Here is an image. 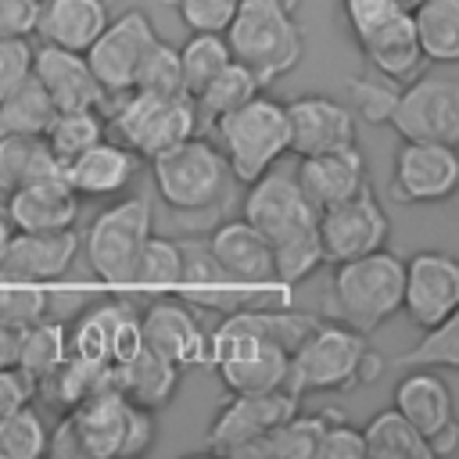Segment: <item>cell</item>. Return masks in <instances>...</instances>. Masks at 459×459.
<instances>
[{
  "label": "cell",
  "instance_id": "1",
  "mask_svg": "<svg viewBox=\"0 0 459 459\" xmlns=\"http://www.w3.org/2000/svg\"><path fill=\"white\" fill-rule=\"evenodd\" d=\"M387 359L366 344V333L344 323H312L305 337L290 348L287 359V391L290 394H326L348 391L355 384L380 380Z\"/></svg>",
  "mask_w": 459,
  "mask_h": 459
},
{
  "label": "cell",
  "instance_id": "2",
  "mask_svg": "<svg viewBox=\"0 0 459 459\" xmlns=\"http://www.w3.org/2000/svg\"><path fill=\"white\" fill-rule=\"evenodd\" d=\"M402 287H405V262L387 247L337 262L330 280L326 316L359 333H373L391 316L402 312Z\"/></svg>",
  "mask_w": 459,
  "mask_h": 459
},
{
  "label": "cell",
  "instance_id": "3",
  "mask_svg": "<svg viewBox=\"0 0 459 459\" xmlns=\"http://www.w3.org/2000/svg\"><path fill=\"white\" fill-rule=\"evenodd\" d=\"M222 39L230 47V57L244 65L258 79V86H269L294 72L305 54V36L294 22V11H283L269 0H240Z\"/></svg>",
  "mask_w": 459,
  "mask_h": 459
},
{
  "label": "cell",
  "instance_id": "4",
  "mask_svg": "<svg viewBox=\"0 0 459 459\" xmlns=\"http://www.w3.org/2000/svg\"><path fill=\"white\" fill-rule=\"evenodd\" d=\"M212 129L219 136V151L230 165V176L244 186L287 154V108L265 97L262 90L230 115H222Z\"/></svg>",
  "mask_w": 459,
  "mask_h": 459
},
{
  "label": "cell",
  "instance_id": "5",
  "mask_svg": "<svg viewBox=\"0 0 459 459\" xmlns=\"http://www.w3.org/2000/svg\"><path fill=\"white\" fill-rule=\"evenodd\" d=\"M151 161V179L158 197L176 212H201L222 201L230 183V165L204 133H194L165 151H158Z\"/></svg>",
  "mask_w": 459,
  "mask_h": 459
},
{
  "label": "cell",
  "instance_id": "6",
  "mask_svg": "<svg viewBox=\"0 0 459 459\" xmlns=\"http://www.w3.org/2000/svg\"><path fill=\"white\" fill-rule=\"evenodd\" d=\"M154 212L147 197H122L108 204L86 230V262L100 283V290L126 294L129 269L151 237Z\"/></svg>",
  "mask_w": 459,
  "mask_h": 459
},
{
  "label": "cell",
  "instance_id": "7",
  "mask_svg": "<svg viewBox=\"0 0 459 459\" xmlns=\"http://www.w3.org/2000/svg\"><path fill=\"white\" fill-rule=\"evenodd\" d=\"M111 129H115L118 143H126L140 158H154L158 151L197 133L194 100L186 93L126 90V93H118Z\"/></svg>",
  "mask_w": 459,
  "mask_h": 459
},
{
  "label": "cell",
  "instance_id": "8",
  "mask_svg": "<svg viewBox=\"0 0 459 459\" xmlns=\"http://www.w3.org/2000/svg\"><path fill=\"white\" fill-rule=\"evenodd\" d=\"M316 233H319V247H323V262L337 265L369 251L387 247L391 237V219L384 212V204L377 201L373 186L366 183L359 194L319 208L316 215Z\"/></svg>",
  "mask_w": 459,
  "mask_h": 459
},
{
  "label": "cell",
  "instance_id": "9",
  "mask_svg": "<svg viewBox=\"0 0 459 459\" xmlns=\"http://www.w3.org/2000/svg\"><path fill=\"white\" fill-rule=\"evenodd\" d=\"M298 394L287 387L280 391H230V398L215 409L208 430H204V448L222 452V455H247L251 445L269 434L276 423H283L290 412H298Z\"/></svg>",
  "mask_w": 459,
  "mask_h": 459
},
{
  "label": "cell",
  "instance_id": "10",
  "mask_svg": "<svg viewBox=\"0 0 459 459\" xmlns=\"http://www.w3.org/2000/svg\"><path fill=\"white\" fill-rule=\"evenodd\" d=\"M402 140H459V82L452 75H412L398 90V104L387 122Z\"/></svg>",
  "mask_w": 459,
  "mask_h": 459
},
{
  "label": "cell",
  "instance_id": "11",
  "mask_svg": "<svg viewBox=\"0 0 459 459\" xmlns=\"http://www.w3.org/2000/svg\"><path fill=\"white\" fill-rule=\"evenodd\" d=\"M316 215L319 212L301 194V186L294 179V169H276V165L247 183L244 208H240V219H247L269 244L287 240L301 230H312Z\"/></svg>",
  "mask_w": 459,
  "mask_h": 459
},
{
  "label": "cell",
  "instance_id": "12",
  "mask_svg": "<svg viewBox=\"0 0 459 459\" xmlns=\"http://www.w3.org/2000/svg\"><path fill=\"white\" fill-rule=\"evenodd\" d=\"M158 32H154L147 11L129 7L118 18H108V25L97 32V39L82 50L90 72L97 75V82H100V90L108 97H118V93L133 90L136 65H140L143 50H147V43Z\"/></svg>",
  "mask_w": 459,
  "mask_h": 459
},
{
  "label": "cell",
  "instance_id": "13",
  "mask_svg": "<svg viewBox=\"0 0 459 459\" xmlns=\"http://www.w3.org/2000/svg\"><path fill=\"white\" fill-rule=\"evenodd\" d=\"M459 186L455 143L434 140H402L394 151L391 190L405 204H437L448 201Z\"/></svg>",
  "mask_w": 459,
  "mask_h": 459
},
{
  "label": "cell",
  "instance_id": "14",
  "mask_svg": "<svg viewBox=\"0 0 459 459\" xmlns=\"http://www.w3.org/2000/svg\"><path fill=\"white\" fill-rule=\"evenodd\" d=\"M402 308L420 330L459 308V265L448 251H416L405 258Z\"/></svg>",
  "mask_w": 459,
  "mask_h": 459
},
{
  "label": "cell",
  "instance_id": "15",
  "mask_svg": "<svg viewBox=\"0 0 459 459\" xmlns=\"http://www.w3.org/2000/svg\"><path fill=\"white\" fill-rule=\"evenodd\" d=\"M140 330H143V344L172 359L179 369L208 366V333L201 330L197 316L183 298L158 294L140 312Z\"/></svg>",
  "mask_w": 459,
  "mask_h": 459
},
{
  "label": "cell",
  "instance_id": "16",
  "mask_svg": "<svg viewBox=\"0 0 459 459\" xmlns=\"http://www.w3.org/2000/svg\"><path fill=\"white\" fill-rule=\"evenodd\" d=\"M283 108H287V151H294L298 158L355 143V115L341 100L323 93H305Z\"/></svg>",
  "mask_w": 459,
  "mask_h": 459
},
{
  "label": "cell",
  "instance_id": "17",
  "mask_svg": "<svg viewBox=\"0 0 459 459\" xmlns=\"http://www.w3.org/2000/svg\"><path fill=\"white\" fill-rule=\"evenodd\" d=\"M29 72L47 90V97L54 100L57 111L100 108L108 100V93L100 90L97 75L86 65V54H79V50H65V47H54V43L32 47V68Z\"/></svg>",
  "mask_w": 459,
  "mask_h": 459
},
{
  "label": "cell",
  "instance_id": "18",
  "mask_svg": "<svg viewBox=\"0 0 459 459\" xmlns=\"http://www.w3.org/2000/svg\"><path fill=\"white\" fill-rule=\"evenodd\" d=\"M136 169H140V154L104 136L86 151H79L75 158H68L61 165V176L75 190V197H118L136 179Z\"/></svg>",
  "mask_w": 459,
  "mask_h": 459
},
{
  "label": "cell",
  "instance_id": "19",
  "mask_svg": "<svg viewBox=\"0 0 459 459\" xmlns=\"http://www.w3.org/2000/svg\"><path fill=\"white\" fill-rule=\"evenodd\" d=\"M79 251V237L72 230H47V233H22L14 230L0 280H29V283H57Z\"/></svg>",
  "mask_w": 459,
  "mask_h": 459
},
{
  "label": "cell",
  "instance_id": "20",
  "mask_svg": "<svg viewBox=\"0 0 459 459\" xmlns=\"http://www.w3.org/2000/svg\"><path fill=\"white\" fill-rule=\"evenodd\" d=\"M212 262L222 269V276L237 280V283H258L269 287L276 283L273 273V244L247 222V219H226L212 230V237L204 240Z\"/></svg>",
  "mask_w": 459,
  "mask_h": 459
},
{
  "label": "cell",
  "instance_id": "21",
  "mask_svg": "<svg viewBox=\"0 0 459 459\" xmlns=\"http://www.w3.org/2000/svg\"><path fill=\"white\" fill-rule=\"evenodd\" d=\"M294 179L301 186V194L308 197V204L330 208L351 194H359L366 186V161L362 151L351 147H337V151H319V154H301Z\"/></svg>",
  "mask_w": 459,
  "mask_h": 459
},
{
  "label": "cell",
  "instance_id": "22",
  "mask_svg": "<svg viewBox=\"0 0 459 459\" xmlns=\"http://www.w3.org/2000/svg\"><path fill=\"white\" fill-rule=\"evenodd\" d=\"M4 215L22 233L72 230L79 219V197L65 183V176H47V179H32V183L11 190Z\"/></svg>",
  "mask_w": 459,
  "mask_h": 459
},
{
  "label": "cell",
  "instance_id": "23",
  "mask_svg": "<svg viewBox=\"0 0 459 459\" xmlns=\"http://www.w3.org/2000/svg\"><path fill=\"white\" fill-rule=\"evenodd\" d=\"M362 57L373 65V72H380L384 79L391 82H409L412 75H420L423 68V50H420V39H416V29H412V18L409 11H398L394 18H387L384 25H377L373 32H366L362 39H355Z\"/></svg>",
  "mask_w": 459,
  "mask_h": 459
},
{
  "label": "cell",
  "instance_id": "24",
  "mask_svg": "<svg viewBox=\"0 0 459 459\" xmlns=\"http://www.w3.org/2000/svg\"><path fill=\"white\" fill-rule=\"evenodd\" d=\"M108 7L104 0H39L36 14V36L43 43L65 47V50H86L97 32L108 25Z\"/></svg>",
  "mask_w": 459,
  "mask_h": 459
},
{
  "label": "cell",
  "instance_id": "25",
  "mask_svg": "<svg viewBox=\"0 0 459 459\" xmlns=\"http://www.w3.org/2000/svg\"><path fill=\"white\" fill-rule=\"evenodd\" d=\"M115 366V384H118V391L129 398V402H136V405H143V409H165L169 402H172V394H176V387H179V377H183V369L172 362V359H165L161 351H154L151 344H143L133 359H126V362H111Z\"/></svg>",
  "mask_w": 459,
  "mask_h": 459
},
{
  "label": "cell",
  "instance_id": "26",
  "mask_svg": "<svg viewBox=\"0 0 459 459\" xmlns=\"http://www.w3.org/2000/svg\"><path fill=\"white\" fill-rule=\"evenodd\" d=\"M409 377H402L394 384V409L423 434L430 437L434 430H441L445 423L455 420V402L448 384L434 373V369H405Z\"/></svg>",
  "mask_w": 459,
  "mask_h": 459
},
{
  "label": "cell",
  "instance_id": "27",
  "mask_svg": "<svg viewBox=\"0 0 459 459\" xmlns=\"http://www.w3.org/2000/svg\"><path fill=\"white\" fill-rule=\"evenodd\" d=\"M61 176V161L47 147L43 136L29 133H4L0 136V190L11 194L32 179Z\"/></svg>",
  "mask_w": 459,
  "mask_h": 459
},
{
  "label": "cell",
  "instance_id": "28",
  "mask_svg": "<svg viewBox=\"0 0 459 459\" xmlns=\"http://www.w3.org/2000/svg\"><path fill=\"white\" fill-rule=\"evenodd\" d=\"M409 18L427 61H459V0H420L409 7Z\"/></svg>",
  "mask_w": 459,
  "mask_h": 459
},
{
  "label": "cell",
  "instance_id": "29",
  "mask_svg": "<svg viewBox=\"0 0 459 459\" xmlns=\"http://www.w3.org/2000/svg\"><path fill=\"white\" fill-rule=\"evenodd\" d=\"M183 276V244L169 237H147L133 269L126 294H172Z\"/></svg>",
  "mask_w": 459,
  "mask_h": 459
},
{
  "label": "cell",
  "instance_id": "30",
  "mask_svg": "<svg viewBox=\"0 0 459 459\" xmlns=\"http://www.w3.org/2000/svg\"><path fill=\"white\" fill-rule=\"evenodd\" d=\"M262 86H258V79L244 68V65H237V61H230L197 97H190L194 100V115H197V133H204V129H212L222 115H230L233 108H240L244 100H251L255 93H258Z\"/></svg>",
  "mask_w": 459,
  "mask_h": 459
},
{
  "label": "cell",
  "instance_id": "31",
  "mask_svg": "<svg viewBox=\"0 0 459 459\" xmlns=\"http://www.w3.org/2000/svg\"><path fill=\"white\" fill-rule=\"evenodd\" d=\"M359 430H362V441H366V455H377V459H430L427 437L398 409L377 412Z\"/></svg>",
  "mask_w": 459,
  "mask_h": 459
},
{
  "label": "cell",
  "instance_id": "32",
  "mask_svg": "<svg viewBox=\"0 0 459 459\" xmlns=\"http://www.w3.org/2000/svg\"><path fill=\"white\" fill-rule=\"evenodd\" d=\"M68 355V326L61 319H36L29 326H22V344H18V373L36 384L39 377H47L61 359Z\"/></svg>",
  "mask_w": 459,
  "mask_h": 459
},
{
  "label": "cell",
  "instance_id": "33",
  "mask_svg": "<svg viewBox=\"0 0 459 459\" xmlns=\"http://www.w3.org/2000/svg\"><path fill=\"white\" fill-rule=\"evenodd\" d=\"M54 100L47 97V90L36 82V75L29 72L4 100H0V136L4 133H29V136H43V129L54 118Z\"/></svg>",
  "mask_w": 459,
  "mask_h": 459
},
{
  "label": "cell",
  "instance_id": "34",
  "mask_svg": "<svg viewBox=\"0 0 459 459\" xmlns=\"http://www.w3.org/2000/svg\"><path fill=\"white\" fill-rule=\"evenodd\" d=\"M230 47L222 32H190V39L179 47V75H183V93L197 97L226 65H230Z\"/></svg>",
  "mask_w": 459,
  "mask_h": 459
},
{
  "label": "cell",
  "instance_id": "35",
  "mask_svg": "<svg viewBox=\"0 0 459 459\" xmlns=\"http://www.w3.org/2000/svg\"><path fill=\"white\" fill-rule=\"evenodd\" d=\"M326 423V412L305 416V412H290L283 423H276L269 434H262L247 455H276V459H308L316 455V441L319 430Z\"/></svg>",
  "mask_w": 459,
  "mask_h": 459
},
{
  "label": "cell",
  "instance_id": "36",
  "mask_svg": "<svg viewBox=\"0 0 459 459\" xmlns=\"http://www.w3.org/2000/svg\"><path fill=\"white\" fill-rule=\"evenodd\" d=\"M104 118L97 115V108H72V111H54L50 126L43 129L47 147L54 151V158L65 165L68 158H75L79 151H86L90 143L104 140Z\"/></svg>",
  "mask_w": 459,
  "mask_h": 459
},
{
  "label": "cell",
  "instance_id": "37",
  "mask_svg": "<svg viewBox=\"0 0 459 459\" xmlns=\"http://www.w3.org/2000/svg\"><path fill=\"white\" fill-rule=\"evenodd\" d=\"M394 369H459V323L455 312L423 330V337L391 359Z\"/></svg>",
  "mask_w": 459,
  "mask_h": 459
},
{
  "label": "cell",
  "instance_id": "38",
  "mask_svg": "<svg viewBox=\"0 0 459 459\" xmlns=\"http://www.w3.org/2000/svg\"><path fill=\"white\" fill-rule=\"evenodd\" d=\"M129 301H104L97 308H86L72 333H68V351L86 359V362H108V351H111V330H115V319L122 316Z\"/></svg>",
  "mask_w": 459,
  "mask_h": 459
},
{
  "label": "cell",
  "instance_id": "39",
  "mask_svg": "<svg viewBox=\"0 0 459 459\" xmlns=\"http://www.w3.org/2000/svg\"><path fill=\"white\" fill-rule=\"evenodd\" d=\"M319 265H323V247H319L316 226L273 244V273H276V283H283L290 290L298 283H305Z\"/></svg>",
  "mask_w": 459,
  "mask_h": 459
},
{
  "label": "cell",
  "instance_id": "40",
  "mask_svg": "<svg viewBox=\"0 0 459 459\" xmlns=\"http://www.w3.org/2000/svg\"><path fill=\"white\" fill-rule=\"evenodd\" d=\"M50 430L32 405H18L14 412L0 416V459H39L47 455Z\"/></svg>",
  "mask_w": 459,
  "mask_h": 459
},
{
  "label": "cell",
  "instance_id": "41",
  "mask_svg": "<svg viewBox=\"0 0 459 459\" xmlns=\"http://www.w3.org/2000/svg\"><path fill=\"white\" fill-rule=\"evenodd\" d=\"M133 90H151V93H183V75H179V50L154 36L136 65Z\"/></svg>",
  "mask_w": 459,
  "mask_h": 459
},
{
  "label": "cell",
  "instance_id": "42",
  "mask_svg": "<svg viewBox=\"0 0 459 459\" xmlns=\"http://www.w3.org/2000/svg\"><path fill=\"white\" fill-rule=\"evenodd\" d=\"M54 290L50 283H29V280H0V319L11 326H29L50 312Z\"/></svg>",
  "mask_w": 459,
  "mask_h": 459
},
{
  "label": "cell",
  "instance_id": "43",
  "mask_svg": "<svg viewBox=\"0 0 459 459\" xmlns=\"http://www.w3.org/2000/svg\"><path fill=\"white\" fill-rule=\"evenodd\" d=\"M348 93H351V111L362 115L369 126H387L391 111L398 104V82L377 75H351L348 79Z\"/></svg>",
  "mask_w": 459,
  "mask_h": 459
},
{
  "label": "cell",
  "instance_id": "44",
  "mask_svg": "<svg viewBox=\"0 0 459 459\" xmlns=\"http://www.w3.org/2000/svg\"><path fill=\"white\" fill-rule=\"evenodd\" d=\"M190 32H226L240 0H169Z\"/></svg>",
  "mask_w": 459,
  "mask_h": 459
},
{
  "label": "cell",
  "instance_id": "45",
  "mask_svg": "<svg viewBox=\"0 0 459 459\" xmlns=\"http://www.w3.org/2000/svg\"><path fill=\"white\" fill-rule=\"evenodd\" d=\"M316 455H323V459H362L366 455L362 430L351 427L348 420H337L333 412H326V423H323L319 441H316Z\"/></svg>",
  "mask_w": 459,
  "mask_h": 459
},
{
  "label": "cell",
  "instance_id": "46",
  "mask_svg": "<svg viewBox=\"0 0 459 459\" xmlns=\"http://www.w3.org/2000/svg\"><path fill=\"white\" fill-rule=\"evenodd\" d=\"M341 4H344V22L355 39H362L366 32H373L377 25H384L387 18L405 11L398 0H341Z\"/></svg>",
  "mask_w": 459,
  "mask_h": 459
},
{
  "label": "cell",
  "instance_id": "47",
  "mask_svg": "<svg viewBox=\"0 0 459 459\" xmlns=\"http://www.w3.org/2000/svg\"><path fill=\"white\" fill-rule=\"evenodd\" d=\"M32 68V47L22 36H0V100L29 75Z\"/></svg>",
  "mask_w": 459,
  "mask_h": 459
},
{
  "label": "cell",
  "instance_id": "48",
  "mask_svg": "<svg viewBox=\"0 0 459 459\" xmlns=\"http://www.w3.org/2000/svg\"><path fill=\"white\" fill-rule=\"evenodd\" d=\"M140 348H143L140 312H133V305H126L122 316L115 319V330H111V351H108V362H126V359H133Z\"/></svg>",
  "mask_w": 459,
  "mask_h": 459
},
{
  "label": "cell",
  "instance_id": "49",
  "mask_svg": "<svg viewBox=\"0 0 459 459\" xmlns=\"http://www.w3.org/2000/svg\"><path fill=\"white\" fill-rule=\"evenodd\" d=\"M154 445V412L129 402L126 409V437H122V455H136L147 452Z\"/></svg>",
  "mask_w": 459,
  "mask_h": 459
},
{
  "label": "cell",
  "instance_id": "50",
  "mask_svg": "<svg viewBox=\"0 0 459 459\" xmlns=\"http://www.w3.org/2000/svg\"><path fill=\"white\" fill-rule=\"evenodd\" d=\"M39 0H0V36H22L29 39L36 29Z\"/></svg>",
  "mask_w": 459,
  "mask_h": 459
},
{
  "label": "cell",
  "instance_id": "51",
  "mask_svg": "<svg viewBox=\"0 0 459 459\" xmlns=\"http://www.w3.org/2000/svg\"><path fill=\"white\" fill-rule=\"evenodd\" d=\"M29 402H32V384L14 366L0 369V416L14 412L18 405H29Z\"/></svg>",
  "mask_w": 459,
  "mask_h": 459
},
{
  "label": "cell",
  "instance_id": "52",
  "mask_svg": "<svg viewBox=\"0 0 459 459\" xmlns=\"http://www.w3.org/2000/svg\"><path fill=\"white\" fill-rule=\"evenodd\" d=\"M18 344H22V326L0 319V369L18 366Z\"/></svg>",
  "mask_w": 459,
  "mask_h": 459
},
{
  "label": "cell",
  "instance_id": "53",
  "mask_svg": "<svg viewBox=\"0 0 459 459\" xmlns=\"http://www.w3.org/2000/svg\"><path fill=\"white\" fill-rule=\"evenodd\" d=\"M455 437H459V423H455V420H452V423H445L441 430H434V434L427 437L430 455H448V452L455 448Z\"/></svg>",
  "mask_w": 459,
  "mask_h": 459
},
{
  "label": "cell",
  "instance_id": "54",
  "mask_svg": "<svg viewBox=\"0 0 459 459\" xmlns=\"http://www.w3.org/2000/svg\"><path fill=\"white\" fill-rule=\"evenodd\" d=\"M11 237H14V226H11V219H7L4 212H0V262H4V251H7Z\"/></svg>",
  "mask_w": 459,
  "mask_h": 459
},
{
  "label": "cell",
  "instance_id": "55",
  "mask_svg": "<svg viewBox=\"0 0 459 459\" xmlns=\"http://www.w3.org/2000/svg\"><path fill=\"white\" fill-rule=\"evenodd\" d=\"M269 4H276V7H283V11H298L301 0H269Z\"/></svg>",
  "mask_w": 459,
  "mask_h": 459
},
{
  "label": "cell",
  "instance_id": "56",
  "mask_svg": "<svg viewBox=\"0 0 459 459\" xmlns=\"http://www.w3.org/2000/svg\"><path fill=\"white\" fill-rule=\"evenodd\" d=\"M398 4H402V7L409 11V7H412V4H420V0H398Z\"/></svg>",
  "mask_w": 459,
  "mask_h": 459
}]
</instances>
